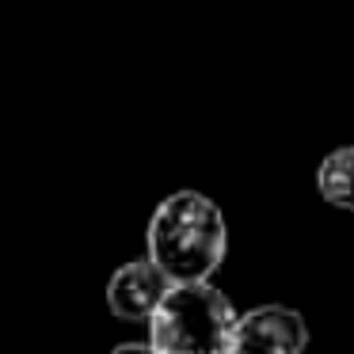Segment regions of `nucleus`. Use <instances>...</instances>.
<instances>
[{
	"label": "nucleus",
	"mask_w": 354,
	"mask_h": 354,
	"mask_svg": "<svg viewBox=\"0 0 354 354\" xmlns=\"http://www.w3.org/2000/svg\"><path fill=\"white\" fill-rule=\"evenodd\" d=\"M149 263L171 286L209 282L229 252V229L217 202L198 191H176L153 209L145 229Z\"/></svg>",
	"instance_id": "nucleus-1"
},
{
	"label": "nucleus",
	"mask_w": 354,
	"mask_h": 354,
	"mask_svg": "<svg viewBox=\"0 0 354 354\" xmlns=\"http://www.w3.org/2000/svg\"><path fill=\"white\" fill-rule=\"evenodd\" d=\"M145 324L156 354H236V308L209 282L171 286Z\"/></svg>",
	"instance_id": "nucleus-2"
},
{
	"label": "nucleus",
	"mask_w": 354,
	"mask_h": 354,
	"mask_svg": "<svg viewBox=\"0 0 354 354\" xmlns=\"http://www.w3.org/2000/svg\"><path fill=\"white\" fill-rule=\"evenodd\" d=\"M308 324L297 308L259 305L236 316V354H305Z\"/></svg>",
	"instance_id": "nucleus-3"
},
{
	"label": "nucleus",
	"mask_w": 354,
	"mask_h": 354,
	"mask_svg": "<svg viewBox=\"0 0 354 354\" xmlns=\"http://www.w3.org/2000/svg\"><path fill=\"white\" fill-rule=\"evenodd\" d=\"M171 290V282L149 259H133L111 274L107 282V308L118 320H149L160 297Z\"/></svg>",
	"instance_id": "nucleus-4"
},
{
	"label": "nucleus",
	"mask_w": 354,
	"mask_h": 354,
	"mask_svg": "<svg viewBox=\"0 0 354 354\" xmlns=\"http://www.w3.org/2000/svg\"><path fill=\"white\" fill-rule=\"evenodd\" d=\"M316 187H320L324 202L339 209H354V145H343L328 153L316 171Z\"/></svg>",
	"instance_id": "nucleus-5"
},
{
	"label": "nucleus",
	"mask_w": 354,
	"mask_h": 354,
	"mask_svg": "<svg viewBox=\"0 0 354 354\" xmlns=\"http://www.w3.org/2000/svg\"><path fill=\"white\" fill-rule=\"evenodd\" d=\"M111 354H156L149 343H122V346H115Z\"/></svg>",
	"instance_id": "nucleus-6"
}]
</instances>
